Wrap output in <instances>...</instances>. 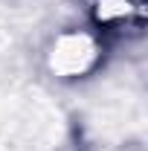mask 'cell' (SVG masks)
<instances>
[{"label": "cell", "mask_w": 148, "mask_h": 151, "mask_svg": "<svg viewBox=\"0 0 148 151\" xmlns=\"http://www.w3.org/2000/svg\"><path fill=\"white\" fill-rule=\"evenodd\" d=\"M93 52L96 50L84 35H64L52 50V67L64 76H78L93 64Z\"/></svg>", "instance_id": "cell-1"}]
</instances>
